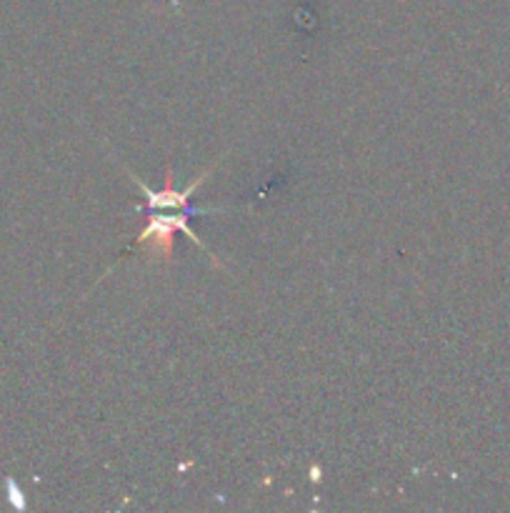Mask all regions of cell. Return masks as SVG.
I'll list each match as a JSON object with an SVG mask.
<instances>
[{"label":"cell","mask_w":510,"mask_h":513,"mask_svg":"<svg viewBox=\"0 0 510 513\" xmlns=\"http://www.w3.org/2000/svg\"><path fill=\"white\" fill-rule=\"evenodd\" d=\"M193 213L188 211H178L173 215H163V213H150V220L145 225V231L133 241V248H145L150 253V258H161V261H170L173 256V241H175V231L186 233L190 241L200 245V248L206 250L208 248L200 243V238L193 233V228L188 225V218H190ZM213 258V253H208Z\"/></svg>","instance_id":"6da1fadb"},{"label":"cell","mask_w":510,"mask_h":513,"mask_svg":"<svg viewBox=\"0 0 510 513\" xmlns=\"http://www.w3.org/2000/svg\"><path fill=\"white\" fill-rule=\"evenodd\" d=\"M206 178H208V170L206 173H200L195 181H190V186H188L186 190H175L173 188V170L168 168V173H165V186H163V190H158V193H153L143 181H138V183H140L145 198H148L150 211H188V213H193V215H198L200 211H193V208L188 206V200H190V195L198 190V186L206 181Z\"/></svg>","instance_id":"7a4b0ae2"}]
</instances>
